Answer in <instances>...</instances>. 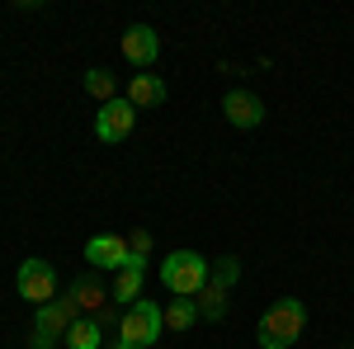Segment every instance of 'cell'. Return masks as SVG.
Instances as JSON below:
<instances>
[{"label":"cell","instance_id":"cell-16","mask_svg":"<svg viewBox=\"0 0 354 349\" xmlns=\"http://www.w3.org/2000/svg\"><path fill=\"white\" fill-rule=\"evenodd\" d=\"M100 345H104V326L100 321H85L81 317V321L66 330V349H100Z\"/></svg>","mask_w":354,"mask_h":349},{"label":"cell","instance_id":"cell-12","mask_svg":"<svg viewBox=\"0 0 354 349\" xmlns=\"http://www.w3.org/2000/svg\"><path fill=\"white\" fill-rule=\"evenodd\" d=\"M66 297L76 302V312H104V307H109V293H104V288H100L90 274H85V279H76Z\"/></svg>","mask_w":354,"mask_h":349},{"label":"cell","instance_id":"cell-10","mask_svg":"<svg viewBox=\"0 0 354 349\" xmlns=\"http://www.w3.org/2000/svg\"><path fill=\"white\" fill-rule=\"evenodd\" d=\"M123 100H128L133 109H156V104H165V76H151V71L133 76Z\"/></svg>","mask_w":354,"mask_h":349},{"label":"cell","instance_id":"cell-20","mask_svg":"<svg viewBox=\"0 0 354 349\" xmlns=\"http://www.w3.org/2000/svg\"><path fill=\"white\" fill-rule=\"evenodd\" d=\"M113 349H133V345H128V340H118V345H113Z\"/></svg>","mask_w":354,"mask_h":349},{"label":"cell","instance_id":"cell-8","mask_svg":"<svg viewBox=\"0 0 354 349\" xmlns=\"http://www.w3.org/2000/svg\"><path fill=\"white\" fill-rule=\"evenodd\" d=\"M76 321H81L76 302H71V297H57V302H43V307H38L33 330H38V335H48V340H57V335H66Z\"/></svg>","mask_w":354,"mask_h":349},{"label":"cell","instance_id":"cell-6","mask_svg":"<svg viewBox=\"0 0 354 349\" xmlns=\"http://www.w3.org/2000/svg\"><path fill=\"white\" fill-rule=\"evenodd\" d=\"M222 113H227V123L241 128V133H250V128L265 123V104H260V95H250V90H241V85L222 95Z\"/></svg>","mask_w":354,"mask_h":349},{"label":"cell","instance_id":"cell-15","mask_svg":"<svg viewBox=\"0 0 354 349\" xmlns=\"http://www.w3.org/2000/svg\"><path fill=\"white\" fill-rule=\"evenodd\" d=\"M85 95H90V100H100V104L118 100V76H113V71H104V66L85 71Z\"/></svg>","mask_w":354,"mask_h":349},{"label":"cell","instance_id":"cell-9","mask_svg":"<svg viewBox=\"0 0 354 349\" xmlns=\"http://www.w3.org/2000/svg\"><path fill=\"white\" fill-rule=\"evenodd\" d=\"M118 48H123V57H128L133 66L147 71V66L161 57V38H156V28H151V24H128V33H123Z\"/></svg>","mask_w":354,"mask_h":349},{"label":"cell","instance_id":"cell-1","mask_svg":"<svg viewBox=\"0 0 354 349\" xmlns=\"http://www.w3.org/2000/svg\"><path fill=\"white\" fill-rule=\"evenodd\" d=\"M302 326H307V307H302L298 297H279L270 312L260 317L255 340H260V349H293L298 335H302Z\"/></svg>","mask_w":354,"mask_h":349},{"label":"cell","instance_id":"cell-14","mask_svg":"<svg viewBox=\"0 0 354 349\" xmlns=\"http://www.w3.org/2000/svg\"><path fill=\"white\" fill-rule=\"evenodd\" d=\"M161 317H165V330H194V321H198V302H194V297H175V302L161 307Z\"/></svg>","mask_w":354,"mask_h":349},{"label":"cell","instance_id":"cell-7","mask_svg":"<svg viewBox=\"0 0 354 349\" xmlns=\"http://www.w3.org/2000/svg\"><path fill=\"white\" fill-rule=\"evenodd\" d=\"M128 236H113V232H100V236H90L85 241V265H95V269H118L128 265Z\"/></svg>","mask_w":354,"mask_h":349},{"label":"cell","instance_id":"cell-11","mask_svg":"<svg viewBox=\"0 0 354 349\" xmlns=\"http://www.w3.org/2000/svg\"><path fill=\"white\" fill-rule=\"evenodd\" d=\"M142 279H147V260L128 255V265L118 269V279H113V302H142Z\"/></svg>","mask_w":354,"mask_h":349},{"label":"cell","instance_id":"cell-5","mask_svg":"<svg viewBox=\"0 0 354 349\" xmlns=\"http://www.w3.org/2000/svg\"><path fill=\"white\" fill-rule=\"evenodd\" d=\"M137 128V109L118 95V100H109V104H100V113H95V137L100 142H123V137Z\"/></svg>","mask_w":354,"mask_h":349},{"label":"cell","instance_id":"cell-18","mask_svg":"<svg viewBox=\"0 0 354 349\" xmlns=\"http://www.w3.org/2000/svg\"><path fill=\"white\" fill-rule=\"evenodd\" d=\"M128 250L147 260V255H151V232H147V227H133V232H128Z\"/></svg>","mask_w":354,"mask_h":349},{"label":"cell","instance_id":"cell-3","mask_svg":"<svg viewBox=\"0 0 354 349\" xmlns=\"http://www.w3.org/2000/svg\"><path fill=\"white\" fill-rule=\"evenodd\" d=\"M161 330H165V317H161L156 302H133V307L123 312V321H118V335L133 349H151L161 340Z\"/></svg>","mask_w":354,"mask_h":349},{"label":"cell","instance_id":"cell-17","mask_svg":"<svg viewBox=\"0 0 354 349\" xmlns=\"http://www.w3.org/2000/svg\"><path fill=\"white\" fill-rule=\"evenodd\" d=\"M213 279H218L222 288H232V283L241 279V260H236V255H227V260H218V265H213Z\"/></svg>","mask_w":354,"mask_h":349},{"label":"cell","instance_id":"cell-19","mask_svg":"<svg viewBox=\"0 0 354 349\" xmlns=\"http://www.w3.org/2000/svg\"><path fill=\"white\" fill-rule=\"evenodd\" d=\"M33 349H53V340H48V335H38V330H33Z\"/></svg>","mask_w":354,"mask_h":349},{"label":"cell","instance_id":"cell-13","mask_svg":"<svg viewBox=\"0 0 354 349\" xmlns=\"http://www.w3.org/2000/svg\"><path fill=\"white\" fill-rule=\"evenodd\" d=\"M227 293H232V288H222L218 279H208L203 293L194 297V302H198V317H203V321H222V317H227Z\"/></svg>","mask_w":354,"mask_h":349},{"label":"cell","instance_id":"cell-2","mask_svg":"<svg viewBox=\"0 0 354 349\" xmlns=\"http://www.w3.org/2000/svg\"><path fill=\"white\" fill-rule=\"evenodd\" d=\"M208 279H213V265L203 255H194V250H170L161 265V283H165V293H175V297H198Z\"/></svg>","mask_w":354,"mask_h":349},{"label":"cell","instance_id":"cell-4","mask_svg":"<svg viewBox=\"0 0 354 349\" xmlns=\"http://www.w3.org/2000/svg\"><path fill=\"white\" fill-rule=\"evenodd\" d=\"M15 288H19L24 302H38V307H43V302H57V269L48 265V260H38V255H33V260L19 265Z\"/></svg>","mask_w":354,"mask_h":349}]
</instances>
